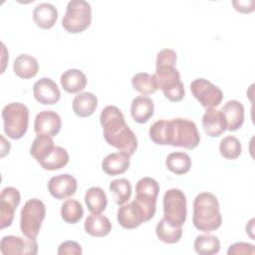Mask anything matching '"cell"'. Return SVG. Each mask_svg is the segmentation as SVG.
I'll return each instance as SVG.
<instances>
[{"label": "cell", "instance_id": "cell-1", "mask_svg": "<svg viewBox=\"0 0 255 255\" xmlns=\"http://www.w3.org/2000/svg\"><path fill=\"white\" fill-rule=\"evenodd\" d=\"M100 122L106 141L120 152L130 157L137 147V139L134 132L127 125L121 110L116 106L104 108Z\"/></svg>", "mask_w": 255, "mask_h": 255}, {"label": "cell", "instance_id": "cell-2", "mask_svg": "<svg viewBox=\"0 0 255 255\" xmlns=\"http://www.w3.org/2000/svg\"><path fill=\"white\" fill-rule=\"evenodd\" d=\"M176 53L171 49H162L157 53L155 73L153 76L157 90L172 102H180L184 98V86L180 80L179 71L175 68Z\"/></svg>", "mask_w": 255, "mask_h": 255}, {"label": "cell", "instance_id": "cell-3", "mask_svg": "<svg viewBox=\"0 0 255 255\" xmlns=\"http://www.w3.org/2000/svg\"><path fill=\"white\" fill-rule=\"evenodd\" d=\"M192 222L194 227L203 232L218 229L222 223V216L217 197L210 192H201L193 201Z\"/></svg>", "mask_w": 255, "mask_h": 255}, {"label": "cell", "instance_id": "cell-4", "mask_svg": "<svg viewBox=\"0 0 255 255\" xmlns=\"http://www.w3.org/2000/svg\"><path fill=\"white\" fill-rule=\"evenodd\" d=\"M3 128L8 137L19 139L24 136L29 125V109L22 103H10L2 110Z\"/></svg>", "mask_w": 255, "mask_h": 255}, {"label": "cell", "instance_id": "cell-5", "mask_svg": "<svg viewBox=\"0 0 255 255\" xmlns=\"http://www.w3.org/2000/svg\"><path fill=\"white\" fill-rule=\"evenodd\" d=\"M92 22V8L85 0H71L67 4L62 19L63 28L73 34L81 33L89 28Z\"/></svg>", "mask_w": 255, "mask_h": 255}, {"label": "cell", "instance_id": "cell-6", "mask_svg": "<svg viewBox=\"0 0 255 255\" xmlns=\"http://www.w3.org/2000/svg\"><path fill=\"white\" fill-rule=\"evenodd\" d=\"M46 215V207L38 198L29 199L20 213V229L24 236L36 238Z\"/></svg>", "mask_w": 255, "mask_h": 255}, {"label": "cell", "instance_id": "cell-7", "mask_svg": "<svg viewBox=\"0 0 255 255\" xmlns=\"http://www.w3.org/2000/svg\"><path fill=\"white\" fill-rule=\"evenodd\" d=\"M186 197L180 189L170 188L163 195V218L174 226L184 224L186 220Z\"/></svg>", "mask_w": 255, "mask_h": 255}, {"label": "cell", "instance_id": "cell-8", "mask_svg": "<svg viewBox=\"0 0 255 255\" xmlns=\"http://www.w3.org/2000/svg\"><path fill=\"white\" fill-rule=\"evenodd\" d=\"M158 193L159 184L151 177H142L135 185L136 195L134 200L144 211L146 221H149L154 216Z\"/></svg>", "mask_w": 255, "mask_h": 255}, {"label": "cell", "instance_id": "cell-9", "mask_svg": "<svg viewBox=\"0 0 255 255\" xmlns=\"http://www.w3.org/2000/svg\"><path fill=\"white\" fill-rule=\"evenodd\" d=\"M171 123L173 126L172 146L193 149L199 144L200 135L194 122L187 119L176 118L172 119Z\"/></svg>", "mask_w": 255, "mask_h": 255}, {"label": "cell", "instance_id": "cell-10", "mask_svg": "<svg viewBox=\"0 0 255 255\" xmlns=\"http://www.w3.org/2000/svg\"><path fill=\"white\" fill-rule=\"evenodd\" d=\"M190 91L199 104L206 109L218 107L223 99L222 91L210 81L203 78H198L192 81L190 84Z\"/></svg>", "mask_w": 255, "mask_h": 255}, {"label": "cell", "instance_id": "cell-11", "mask_svg": "<svg viewBox=\"0 0 255 255\" xmlns=\"http://www.w3.org/2000/svg\"><path fill=\"white\" fill-rule=\"evenodd\" d=\"M0 250L3 255H35L38 253V244L36 238L8 235L2 238Z\"/></svg>", "mask_w": 255, "mask_h": 255}, {"label": "cell", "instance_id": "cell-12", "mask_svg": "<svg viewBox=\"0 0 255 255\" xmlns=\"http://www.w3.org/2000/svg\"><path fill=\"white\" fill-rule=\"evenodd\" d=\"M21 201L20 192L12 186L2 189L0 194V226L4 229L10 226L14 219L17 206Z\"/></svg>", "mask_w": 255, "mask_h": 255}, {"label": "cell", "instance_id": "cell-13", "mask_svg": "<svg viewBox=\"0 0 255 255\" xmlns=\"http://www.w3.org/2000/svg\"><path fill=\"white\" fill-rule=\"evenodd\" d=\"M118 221L125 229H135L141 223L146 222V217L142 208L135 200L123 204L118 209Z\"/></svg>", "mask_w": 255, "mask_h": 255}, {"label": "cell", "instance_id": "cell-14", "mask_svg": "<svg viewBox=\"0 0 255 255\" xmlns=\"http://www.w3.org/2000/svg\"><path fill=\"white\" fill-rule=\"evenodd\" d=\"M62 127L60 116L54 111H42L37 114L34 122V130L37 135H57Z\"/></svg>", "mask_w": 255, "mask_h": 255}, {"label": "cell", "instance_id": "cell-15", "mask_svg": "<svg viewBox=\"0 0 255 255\" xmlns=\"http://www.w3.org/2000/svg\"><path fill=\"white\" fill-rule=\"evenodd\" d=\"M78 183L71 174H59L50 178L48 182V190L56 199H65L74 195L77 191Z\"/></svg>", "mask_w": 255, "mask_h": 255}, {"label": "cell", "instance_id": "cell-16", "mask_svg": "<svg viewBox=\"0 0 255 255\" xmlns=\"http://www.w3.org/2000/svg\"><path fill=\"white\" fill-rule=\"evenodd\" d=\"M35 100L42 105H54L59 102L61 92L57 84L50 78H42L33 86Z\"/></svg>", "mask_w": 255, "mask_h": 255}, {"label": "cell", "instance_id": "cell-17", "mask_svg": "<svg viewBox=\"0 0 255 255\" xmlns=\"http://www.w3.org/2000/svg\"><path fill=\"white\" fill-rule=\"evenodd\" d=\"M202 127L205 133L210 137H217L227 130L226 121L221 110L207 109L202 117Z\"/></svg>", "mask_w": 255, "mask_h": 255}, {"label": "cell", "instance_id": "cell-18", "mask_svg": "<svg viewBox=\"0 0 255 255\" xmlns=\"http://www.w3.org/2000/svg\"><path fill=\"white\" fill-rule=\"evenodd\" d=\"M221 112L226 121V129L235 131L240 128L244 122V107L236 100L228 101L224 104Z\"/></svg>", "mask_w": 255, "mask_h": 255}, {"label": "cell", "instance_id": "cell-19", "mask_svg": "<svg viewBox=\"0 0 255 255\" xmlns=\"http://www.w3.org/2000/svg\"><path fill=\"white\" fill-rule=\"evenodd\" d=\"M154 112L153 102L149 97L137 96L135 97L130 106V115L134 122L137 124L146 123L152 116Z\"/></svg>", "mask_w": 255, "mask_h": 255}, {"label": "cell", "instance_id": "cell-20", "mask_svg": "<svg viewBox=\"0 0 255 255\" xmlns=\"http://www.w3.org/2000/svg\"><path fill=\"white\" fill-rule=\"evenodd\" d=\"M57 8L50 3H40L33 10V20L41 29H51L57 22Z\"/></svg>", "mask_w": 255, "mask_h": 255}, {"label": "cell", "instance_id": "cell-21", "mask_svg": "<svg viewBox=\"0 0 255 255\" xmlns=\"http://www.w3.org/2000/svg\"><path fill=\"white\" fill-rule=\"evenodd\" d=\"M150 139L159 145H171L173 137V126L170 121L158 120L149 128Z\"/></svg>", "mask_w": 255, "mask_h": 255}, {"label": "cell", "instance_id": "cell-22", "mask_svg": "<svg viewBox=\"0 0 255 255\" xmlns=\"http://www.w3.org/2000/svg\"><path fill=\"white\" fill-rule=\"evenodd\" d=\"M129 167V157L122 152H112L108 154L102 162V168L110 176L125 173Z\"/></svg>", "mask_w": 255, "mask_h": 255}, {"label": "cell", "instance_id": "cell-23", "mask_svg": "<svg viewBox=\"0 0 255 255\" xmlns=\"http://www.w3.org/2000/svg\"><path fill=\"white\" fill-rule=\"evenodd\" d=\"M60 82L67 93L77 94L86 88L87 77L81 70L69 69L62 74Z\"/></svg>", "mask_w": 255, "mask_h": 255}, {"label": "cell", "instance_id": "cell-24", "mask_svg": "<svg viewBox=\"0 0 255 255\" xmlns=\"http://www.w3.org/2000/svg\"><path fill=\"white\" fill-rule=\"evenodd\" d=\"M85 230L94 237L107 236L112 230L110 219L101 213H92L85 221Z\"/></svg>", "mask_w": 255, "mask_h": 255}, {"label": "cell", "instance_id": "cell-25", "mask_svg": "<svg viewBox=\"0 0 255 255\" xmlns=\"http://www.w3.org/2000/svg\"><path fill=\"white\" fill-rule=\"evenodd\" d=\"M98 107L97 97L89 92L78 94L73 100V111L81 118L92 116Z\"/></svg>", "mask_w": 255, "mask_h": 255}, {"label": "cell", "instance_id": "cell-26", "mask_svg": "<svg viewBox=\"0 0 255 255\" xmlns=\"http://www.w3.org/2000/svg\"><path fill=\"white\" fill-rule=\"evenodd\" d=\"M13 70L19 78L31 79L37 75L39 64L34 57L27 54H21L14 60Z\"/></svg>", "mask_w": 255, "mask_h": 255}, {"label": "cell", "instance_id": "cell-27", "mask_svg": "<svg viewBox=\"0 0 255 255\" xmlns=\"http://www.w3.org/2000/svg\"><path fill=\"white\" fill-rule=\"evenodd\" d=\"M165 165L167 169L177 175L187 173L191 168L190 156L182 151L171 152L165 159Z\"/></svg>", "mask_w": 255, "mask_h": 255}, {"label": "cell", "instance_id": "cell-28", "mask_svg": "<svg viewBox=\"0 0 255 255\" xmlns=\"http://www.w3.org/2000/svg\"><path fill=\"white\" fill-rule=\"evenodd\" d=\"M85 202L91 213H102L108 205L104 189L98 186H93L86 191Z\"/></svg>", "mask_w": 255, "mask_h": 255}, {"label": "cell", "instance_id": "cell-29", "mask_svg": "<svg viewBox=\"0 0 255 255\" xmlns=\"http://www.w3.org/2000/svg\"><path fill=\"white\" fill-rule=\"evenodd\" d=\"M155 233L160 241L167 244H174L178 242L182 236V227L174 226L162 218L156 224Z\"/></svg>", "mask_w": 255, "mask_h": 255}, {"label": "cell", "instance_id": "cell-30", "mask_svg": "<svg viewBox=\"0 0 255 255\" xmlns=\"http://www.w3.org/2000/svg\"><path fill=\"white\" fill-rule=\"evenodd\" d=\"M69 153L65 148L55 145L48 156L40 162V165L46 170H57L66 166L69 162Z\"/></svg>", "mask_w": 255, "mask_h": 255}, {"label": "cell", "instance_id": "cell-31", "mask_svg": "<svg viewBox=\"0 0 255 255\" xmlns=\"http://www.w3.org/2000/svg\"><path fill=\"white\" fill-rule=\"evenodd\" d=\"M55 144L54 140L49 135H37V137L34 139L31 148L30 153L32 157L40 163L42 160H44L48 154L54 149Z\"/></svg>", "mask_w": 255, "mask_h": 255}, {"label": "cell", "instance_id": "cell-32", "mask_svg": "<svg viewBox=\"0 0 255 255\" xmlns=\"http://www.w3.org/2000/svg\"><path fill=\"white\" fill-rule=\"evenodd\" d=\"M194 250L200 255L217 254L220 250L219 239L211 234L198 235L194 240Z\"/></svg>", "mask_w": 255, "mask_h": 255}, {"label": "cell", "instance_id": "cell-33", "mask_svg": "<svg viewBox=\"0 0 255 255\" xmlns=\"http://www.w3.org/2000/svg\"><path fill=\"white\" fill-rule=\"evenodd\" d=\"M84 215L82 204L76 199H68L64 201L61 207V216L63 220L70 224L78 223Z\"/></svg>", "mask_w": 255, "mask_h": 255}, {"label": "cell", "instance_id": "cell-34", "mask_svg": "<svg viewBox=\"0 0 255 255\" xmlns=\"http://www.w3.org/2000/svg\"><path fill=\"white\" fill-rule=\"evenodd\" d=\"M110 190L114 194L118 205H123L131 196V185L127 178H118L110 183Z\"/></svg>", "mask_w": 255, "mask_h": 255}, {"label": "cell", "instance_id": "cell-35", "mask_svg": "<svg viewBox=\"0 0 255 255\" xmlns=\"http://www.w3.org/2000/svg\"><path fill=\"white\" fill-rule=\"evenodd\" d=\"M133 89L142 95H151L157 91L153 76L147 73H137L131 79Z\"/></svg>", "mask_w": 255, "mask_h": 255}, {"label": "cell", "instance_id": "cell-36", "mask_svg": "<svg viewBox=\"0 0 255 255\" xmlns=\"http://www.w3.org/2000/svg\"><path fill=\"white\" fill-rule=\"evenodd\" d=\"M241 142L234 135H227L220 141V154L227 159H236L241 154Z\"/></svg>", "mask_w": 255, "mask_h": 255}, {"label": "cell", "instance_id": "cell-37", "mask_svg": "<svg viewBox=\"0 0 255 255\" xmlns=\"http://www.w3.org/2000/svg\"><path fill=\"white\" fill-rule=\"evenodd\" d=\"M82 247L76 241H65L60 244L58 248V255H80L82 254Z\"/></svg>", "mask_w": 255, "mask_h": 255}, {"label": "cell", "instance_id": "cell-38", "mask_svg": "<svg viewBox=\"0 0 255 255\" xmlns=\"http://www.w3.org/2000/svg\"><path fill=\"white\" fill-rule=\"evenodd\" d=\"M228 255H241V254H255L253 244L246 242H237L229 246L227 250Z\"/></svg>", "mask_w": 255, "mask_h": 255}, {"label": "cell", "instance_id": "cell-39", "mask_svg": "<svg viewBox=\"0 0 255 255\" xmlns=\"http://www.w3.org/2000/svg\"><path fill=\"white\" fill-rule=\"evenodd\" d=\"M236 11L240 13H250L254 10V1H233L232 2Z\"/></svg>", "mask_w": 255, "mask_h": 255}]
</instances>
